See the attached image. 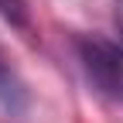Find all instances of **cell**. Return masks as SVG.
I'll return each mask as SVG.
<instances>
[{"label":"cell","instance_id":"cell-4","mask_svg":"<svg viewBox=\"0 0 123 123\" xmlns=\"http://www.w3.org/2000/svg\"><path fill=\"white\" fill-rule=\"evenodd\" d=\"M116 21H120V31H123V0L116 4Z\"/></svg>","mask_w":123,"mask_h":123},{"label":"cell","instance_id":"cell-2","mask_svg":"<svg viewBox=\"0 0 123 123\" xmlns=\"http://www.w3.org/2000/svg\"><path fill=\"white\" fill-rule=\"evenodd\" d=\"M0 99H4L10 110H17V106H21V86H17V79H14V72L7 68L4 55H0Z\"/></svg>","mask_w":123,"mask_h":123},{"label":"cell","instance_id":"cell-3","mask_svg":"<svg viewBox=\"0 0 123 123\" xmlns=\"http://www.w3.org/2000/svg\"><path fill=\"white\" fill-rule=\"evenodd\" d=\"M0 10L7 14L14 24H27V10H24V0H0Z\"/></svg>","mask_w":123,"mask_h":123},{"label":"cell","instance_id":"cell-1","mask_svg":"<svg viewBox=\"0 0 123 123\" xmlns=\"http://www.w3.org/2000/svg\"><path fill=\"white\" fill-rule=\"evenodd\" d=\"M79 58L89 79L99 86V92L123 99V44L89 34V38H79Z\"/></svg>","mask_w":123,"mask_h":123}]
</instances>
